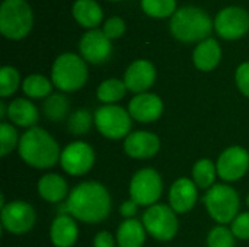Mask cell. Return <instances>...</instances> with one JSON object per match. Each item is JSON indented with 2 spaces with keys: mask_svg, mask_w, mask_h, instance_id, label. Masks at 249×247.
Wrapping results in <instances>:
<instances>
[{
  "mask_svg": "<svg viewBox=\"0 0 249 247\" xmlns=\"http://www.w3.org/2000/svg\"><path fill=\"white\" fill-rule=\"evenodd\" d=\"M66 210L83 223H99L111 211V198L107 188L98 182H83L77 185L66 202Z\"/></svg>",
  "mask_w": 249,
  "mask_h": 247,
  "instance_id": "6da1fadb",
  "label": "cell"
},
{
  "mask_svg": "<svg viewBox=\"0 0 249 247\" xmlns=\"http://www.w3.org/2000/svg\"><path fill=\"white\" fill-rule=\"evenodd\" d=\"M18 150L20 159L36 169L53 167L58 162V157H61L55 140L38 127H32L20 137Z\"/></svg>",
  "mask_w": 249,
  "mask_h": 247,
  "instance_id": "7a4b0ae2",
  "label": "cell"
},
{
  "mask_svg": "<svg viewBox=\"0 0 249 247\" xmlns=\"http://www.w3.org/2000/svg\"><path fill=\"white\" fill-rule=\"evenodd\" d=\"M213 28L210 16L200 7L185 6L178 9L171 19L172 35L182 42L204 41Z\"/></svg>",
  "mask_w": 249,
  "mask_h": 247,
  "instance_id": "3957f363",
  "label": "cell"
},
{
  "mask_svg": "<svg viewBox=\"0 0 249 247\" xmlns=\"http://www.w3.org/2000/svg\"><path fill=\"white\" fill-rule=\"evenodd\" d=\"M51 79L60 90L76 92L86 83L88 67L79 55L64 52L54 61Z\"/></svg>",
  "mask_w": 249,
  "mask_h": 247,
  "instance_id": "277c9868",
  "label": "cell"
},
{
  "mask_svg": "<svg viewBox=\"0 0 249 247\" xmlns=\"http://www.w3.org/2000/svg\"><path fill=\"white\" fill-rule=\"evenodd\" d=\"M32 28V10L25 0H3L0 31L10 39L23 38Z\"/></svg>",
  "mask_w": 249,
  "mask_h": 247,
  "instance_id": "5b68a950",
  "label": "cell"
},
{
  "mask_svg": "<svg viewBox=\"0 0 249 247\" xmlns=\"http://www.w3.org/2000/svg\"><path fill=\"white\" fill-rule=\"evenodd\" d=\"M204 204L213 220L226 224L235 220L239 210L238 192L228 185H216L204 197Z\"/></svg>",
  "mask_w": 249,
  "mask_h": 247,
  "instance_id": "8992f818",
  "label": "cell"
},
{
  "mask_svg": "<svg viewBox=\"0 0 249 247\" xmlns=\"http://www.w3.org/2000/svg\"><path fill=\"white\" fill-rule=\"evenodd\" d=\"M95 125L104 137L109 140H120L128 137L131 115L121 106L105 105L95 112Z\"/></svg>",
  "mask_w": 249,
  "mask_h": 247,
  "instance_id": "52a82bcc",
  "label": "cell"
},
{
  "mask_svg": "<svg viewBox=\"0 0 249 247\" xmlns=\"http://www.w3.org/2000/svg\"><path fill=\"white\" fill-rule=\"evenodd\" d=\"M143 226L149 234L160 242H168L178 231V220L171 207L156 204L143 214Z\"/></svg>",
  "mask_w": 249,
  "mask_h": 247,
  "instance_id": "ba28073f",
  "label": "cell"
},
{
  "mask_svg": "<svg viewBox=\"0 0 249 247\" xmlns=\"http://www.w3.org/2000/svg\"><path fill=\"white\" fill-rule=\"evenodd\" d=\"M162 195V179L155 169L139 170L130 183V197L139 205H153Z\"/></svg>",
  "mask_w": 249,
  "mask_h": 247,
  "instance_id": "9c48e42d",
  "label": "cell"
},
{
  "mask_svg": "<svg viewBox=\"0 0 249 247\" xmlns=\"http://www.w3.org/2000/svg\"><path fill=\"white\" fill-rule=\"evenodd\" d=\"M1 224L12 234H23L35 224L34 208L23 201H13L1 208Z\"/></svg>",
  "mask_w": 249,
  "mask_h": 247,
  "instance_id": "30bf717a",
  "label": "cell"
},
{
  "mask_svg": "<svg viewBox=\"0 0 249 247\" xmlns=\"http://www.w3.org/2000/svg\"><path fill=\"white\" fill-rule=\"evenodd\" d=\"M95 162V153L86 143L76 141L64 148L60 157L61 167L71 176H80L90 170Z\"/></svg>",
  "mask_w": 249,
  "mask_h": 247,
  "instance_id": "8fae6325",
  "label": "cell"
},
{
  "mask_svg": "<svg viewBox=\"0 0 249 247\" xmlns=\"http://www.w3.org/2000/svg\"><path fill=\"white\" fill-rule=\"evenodd\" d=\"M214 28L222 38L236 39L249 29V13L238 6L226 7L217 13Z\"/></svg>",
  "mask_w": 249,
  "mask_h": 247,
  "instance_id": "7c38bea8",
  "label": "cell"
},
{
  "mask_svg": "<svg viewBox=\"0 0 249 247\" xmlns=\"http://www.w3.org/2000/svg\"><path fill=\"white\" fill-rule=\"evenodd\" d=\"M217 173L228 182L241 179L249 169V153L242 147H229L217 160Z\"/></svg>",
  "mask_w": 249,
  "mask_h": 247,
  "instance_id": "4fadbf2b",
  "label": "cell"
},
{
  "mask_svg": "<svg viewBox=\"0 0 249 247\" xmlns=\"http://www.w3.org/2000/svg\"><path fill=\"white\" fill-rule=\"evenodd\" d=\"M79 49L85 60L93 64H101L109 58L112 47L109 38L104 33V31L92 29L82 36Z\"/></svg>",
  "mask_w": 249,
  "mask_h": 247,
  "instance_id": "5bb4252c",
  "label": "cell"
},
{
  "mask_svg": "<svg viewBox=\"0 0 249 247\" xmlns=\"http://www.w3.org/2000/svg\"><path fill=\"white\" fill-rule=\"evenodd\" d=\"M163 112V102L158 95L139 93L128 105V114L139 122H153L160 118Z\"/></svg>",
  "mask_w": 249,
  "mask_h": 247,
  "instance_id": "9a60e30c",
  "label": "cell"
},
{
  "mask_svg": "<svg viewBox=\"0 0 249 247\" xmlns=\"http://www.w3.org/2000/svg\"><path fill=\"white\" fill-rule=\"evenodd\" d=\"M156 79L155 66L147 60H136L128 66L124 74V83L128 90L136 93H144Z\"/></svg>",
  "mask_w": 249,
  "mask_h": 247,
  "instance_id": "2e32d148",
  "label": "cell"
},
{
  "mask_svg": "<svg viewBox=\"0 0 249 247\" xmlns=\"http://www.w3.org/2000/svg\"><path fill=\"white\" fill-rule=\"evenodd\" d=\"M160 147L158 135L147 131H136L128 134L124 141V151L133 159H150Z\"/></svg>",
  "mask_w": 249,
  "mask_h": 247,
  "instance_id": "e0dca14e",
  "label": "cell"
},
{
  "mask_svg": "<svg viewBox=\"0 0 249 247\" xmlns=\"http://www.w3.org/2000/svg\"><path fill=\"white\" fill-rule=\"evenodd\" d=\"M169 202L175 213H188L197 202V185L187 178L175 181L169 191Z\"/></svg>",
  "mask_w": 249,
  "mask_h": 247,
  "instance_id": "ac0fdd59",
  "label": "cell"
},
{
  "mask_svg": "<svg viewBox=\"0 0 249 247\" xmlns=\"http://www.w3.org/2000/svg\"><path fill=\"white\" fill-rule=\"evenodd\" d=\"M50 236L55 247H71L77 240V226L70 215L61 214L53 221Z\"/></svg>",
  "mask_w": 249,
  "mask_h": 247,
  "instance_id": "d6986e66",
  "label": "cell"
},
{
  "mask_svg": "<svg viewBox=\"0 0 249 247\" xmlns=\"http://www.w3.org/2000/svg\"><path fill=\"white\" fill-rule=\"evenodd\" d=\"M220 57H222V49H220L219 42L214 38H207V39L201 41L193 54L196 67L203 71L213 70L219 64Z\"/></svg>",
  "mask_w": 249,
  "mask_h": 247,
  "instance_id": "ffe728a7",
  "label": "cell"
},
{
  "mask_svg": "<svg viewBox=\"0 0 249 247\" xmlns=\"http://www.w3.org/2000/svg\"><path fill=\"white\" fill-rule=\"evenodd\" d=\"M7 118L18 127H31L38 121V111L26 99H15L7 106Z\"/></svg>",
  "mask_w": 249,
  "mask_h": 247,
  "instance_id": "44dd1931",
  "label": "cell"
},
{
  "mask_svg": "<svg viewBox=\"0 0 249 247\" xmlns=\"http://www.w3.org/2000/svg\"><path fill=\"white\" fill-rule=\"evenodd\" d=\"M67 182L55 173L45 175L38 182V192L41 198L48 202L63 201L67 195Z\"/></svg>",
  "mask_w": 249,
  "mask_h": 247,
  "instance_id": "7402d4cb",
  "label": "cell"
},
{
  "mask_svg": "<svg viewBox=\"0 0 249 247\" xmlns=\"http://www.w3.org/2000/svg\"><path fill=\"white\" fill-rule=\"evenodd\" d=\"M146 239L144 226L140 221L128 218L118 227L117 242L120 247H142Z\"/></svg>",
  "mask_w": 249,
  "mask_h": 247,
  "instance_id": "603a6c76",
  "label": "cell"
},
{
  "mask_svg": "<svg viewBox=\"0 0 249 247\" xmlns=\"http://www.w3.org/2000/svg\"><path fill=\"white\" fill-rule=\"evenodd\" d=\"M73 16L80 25L95 28L102 20V9L95 0H76L73 4Z\"/></svg>",
  "mask_w": 249,
  "mask_h": 247,
  "instance_id": "cb8c5ba5",
  "label": "cell"
},
{
  "mask_svg": "<svg viewBox=\"0 0 249 247\" xmlns=\"http://www.w3.org/2000/svg\"><path fill=\"white\" fill-rule=\"evenodd\" d=\"M125 90H127V86L124 82L118 79H108L99 84L96 95L101 102L112 105L114 102H118L120 99L124 98Z\"/></svg>",
  "mask_w": 249,
  "mask_h": 247,
  "instance_id": "d4e9b609",
  "label": "cell"
},
{
  "mask_svg": "<svg viewBox=\"0 0 249 247\" xmlns=\"http://www.w3.org/2000/svg\"><path fill=\"white\" fill-rule=\"evenodd\" d=\"M69 112V100L61 93L50 95L44 102V114L51 121H63Z\"/></svg>",
  "mask_w": 249,
  "mask_h": 247,
  "instance_id": "484cf974",
  "label": "cell"
},
{
  "mask_svg": "<svg viewBox=\"0 0 249 247\" xmlns=\"http://www.w3.org/2000/svg\"><path fill=\"white\" fill-rule=\"evenodd\" d=\"M217 173V167L214 166V163L209 159H203L198 160L194 167H193V178H194V183L198 188H210L214 182Z\"/></svg>",
  "mask_w": 249,
  "mask_h": 247,
  "instance_id": "4316f807",
  "label": "cell"
},
{
  "mask_svg": "<svg viewBox=\"0 0 249 247\" xmlns=\"http://www.w3.org/2000/svg\"><path fill=\"white\" fill-rule=\"evenodd\" d=\"M51 89H53L51 82L42 74H32L23 80V92L29 98H35V99L44 98L51 93Z\"/></svg>",
  "mask_w": 249,
  "mask_h": 247,
  "instance_id": "83f0119b",
  "label": "cell"
},
{
  "mask_svg": "<svg viewBox=\"0 0 249 247\" xmlns=\"http://www.w3.org/2000/svg\"><path fill=\"white\" fill-rule=\"evenodd\" d=\"M143 10L153 17H166L175 13V0H142Z\"/></svg>",
  "mask_w": 249,
  "mask_h": 247,
  "instance_id": "f1b7e54d",
  "label": "cell"
},
{
  "mask_svg": "<svg viewBox=\"0 0 249 247\" xmlns=\"http://www.w3.org/2000/svg\"><path fill=\"white\" fill-rule=\"evenodd\" d=\"M92 115L89 111L86 109H79L76 112H73L69 118V131L71 134H76V135H82V134H86L90 127H92Z\"/></svg>",
  "mask_w": 249,
  "mask_h": 247,
  "instance_id": "f546056e",
  "label": "cell"
},
{
  "mask_svg": "<svg viewBox=\"0 0 249 247\" xmlns=\"http://www.w3.org/2000/svg\"><path fill=\"white\" fill-rule=\"evenodd\" d=\"M18 86H19V73L10 66H4L0 70V95L3 98H7L16 92Z\"/></svg>",
  "mask_w": 249,
  "mask_h": 247,
  "instance_id": "4dcf8cb0",
  "label": "cell"
},
{
  "mask_svg": "<svg viewBox=\"0 0 249 247\" xmlns=\"http://www.w3.org/2000/svg\"><path fill=\"white\" fill-rule=\"evenodd\" d=\"M235 246V236L232 230L219 226L209 233L207 247H233Z\"/></svg>",
  "mask_w": 249,
  "mask_h": 247,
  "instance_id": "1f68e13d",
  "label": "cell"
},
{
  "mask_svg": "<svg viewBox=\"0 0 249 247\" xmlns=\"http://www.w3.org/2000/svg\"><path fill=\"white\" fill-rule=\"evenodd\" d=\"M16 144H19L16 130L10 124L1 122L0 124V154L3 157L7 156L16 147Z\"/></svg>",
  "mask_w": 249,
  "mask_h": 247,
  "instance_id": "d6a6232c",
  "label": "cell"
},
{
  "mask_svg": "<svg viewBox=\"0 0 249 247\" xmlns=\"http://www.w3.org/2000/svg\"><path fill=\"white\" fill-rule=\"evenodd\" d=\"M104 33L109 38V39H115L118 36H121L125 31V23L120 16H111L109 19L105 20L104 25Z\"/></svg>",
  "mask_w": 249,
  "mask_h": 247,
  "instance_id": "836d02e7",
  "label": "cell"
},
{
  "mask_svg": "<svg viewBox=\"0 0 249 247\" xmlns=\"http://www.w3.org/2000/svg\"><path fill=\"white\" fill-rule=\"evenodd\" d=\"M232 233L235 237L248 240L249 239V213L238 215L232 223Z\"/></svg>",
  "mask_w": 249,
  "mask_h": 247,
  "instance_id": "e575fe53",
  "label": "cell"
},
{
  "mask_svg": "<svg viewBox=\"0 0 249 247\" xmlns=\"http://www.w3.org/2000/svg\"><path fill=\"white\" fill-rule=\"evenodd\" d=\"M236 83L239 90L249 98V63H244L236 70Z\"/></svg>",
  "mask_w": 249,
  "mask_h": 247,
  "instance_id": "d590c367",
  "label": "cell"
},
{
  "mask_svg": "<svg viewBox=\"0 0 249 247\" xmlns=\"http://www.w3.org/2000/svg\"><path fill=\"white\" fill-rule=\"evenodd\" d=\"M93 246L95 247H114L115 246V240L112 237L111 233L108 231H101L96 234L95 240H93Z\"/></svg>",
  "mask_w": 249,
  "mask_h": 247,
  "instance_id": "8d00e7d4",
  "label": "cell"
},
{
  "mask_svg": "<svg viewBox=\"0 0 249 247\" xmlns=\"http://www.w3.org/2000/svg\"><path fill=\"white\" fill-rule=\"evenodd\" d=\"M137 207H139V204H137V202H134L133 199L125 201V202L121 205V208H120L121 215H123V217H125L127 220H128V218H131V217L137 213Z\"/></svg>",
  "mask_w": 249,
  "mask_h": 247,
  "instance_id": "74e56055",
  "label": "cell"
},
{
  "mask_svg": "<svg viewBox=\"0 0 249 247\" xmlns=\"http://www.w3.org/2000/svg\"><path fill=\"white\" fill-rule=\"evenodd\" d=\"M7 115V111H6V105L1 102L0 103V116H1V119H4V116Z\"/></svg>",
  "mask_w": 249,
  "mask_h": 247,
  "instance_id": "f35d334b",
  "label": "cell"
},
{
  "mask_svg": "<svg viewBox=\"0 0 249 247\" xmlns=\"http://www.w3.org/2000/svg\"><path fill=\"white\" fill-rule=\"evenodd\" d=\"M247 204H248V207H249V195H248V198H247Z\"/></svg>",
  "mask_w": 249,
  "mask_h": 247,
  "instance_id": "ab89813d",
  "label": "cell"
}]
</instances>
